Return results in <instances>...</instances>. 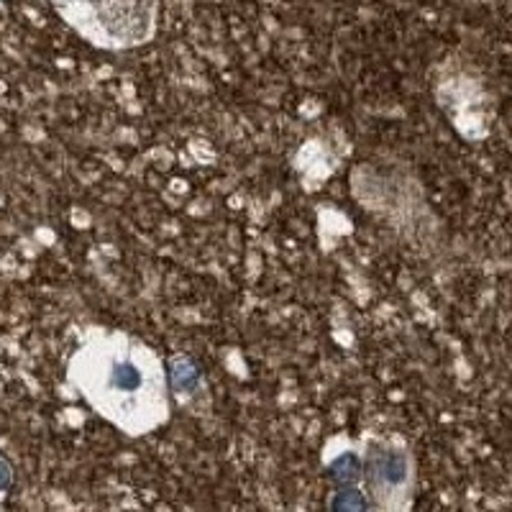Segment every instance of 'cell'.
I'll return each mask as SVG.
<instances>
[{
  "instance_id": "obj_1",
  "label": "cell",
  "mask_w": 512,
  "mask_h": 512,
  "mask_svg": "<svg viewBox=\"0 0 512 512\" xmlns=\"http://www.w3.org/2000/svg\"><path fill=\"white\" fill-rule=\"evenodd\" d=\"M70 379L90 408L131 438L159 431L172 415L169 369L126 331H98L77 349Z\"/></svg>"
},
{
  "instance_id": "obj_2",
  "label": "cell",
  "mask_w": 512,
  "mask_h": 512,
  "mask_svg": "<svg viewBox=\"0 0 512 512\" xmlns=\"http://www.w3.org/2000/svg\"><path fill=\"white\" fill-rule=\"evenodd\" d=\"M70 24L103 49L144 47L157 34V0H57Z\"/></svg>"
},
{
  "instance_id": "obj_3",
  "label": "cell",
  "mask_w": 512,
  "mask_h": 512,
  "mask_svg": "<svg viewBox=\"0 0 512 512\" xmlns=\"http://www.w3.org/2000/svg\"><path fill=\"white\" fill-rule=\"evenodd\" d=\"M364 479L372 489V507H395V495H408L413 456L392 443H372L364 454Z\"/></svg>"
},
{
  "instance_id": "obj_4",
  "label": "cell",
  "mask_w": 512,
  "mask_h": 512,
  "mask_svg": "<svg viewBox=\"0 0 512 512\" xmlns=\"http://www.w3.org/2000/svg\"><path fill=\"white\" fill-rule=\"evenodd\" d=\"M167 369L169 384H172V395H192V392H198V387L203 384L198 364L187 359V356H175V359L167 364Z\"/></svg>"
},
{
  "instance_id": "obj_5",
  "label": "cell",
  "mask_w": 512,
  "mask_h": 512,
  "mask_svg": "<svg viewBox=\"0 0 512 512\" xmlns=\"http://www.w3.org/2000/svg\"><path fill=\"white\" fill-rule=\"evenodd\" d=\"M328 469H331L333 484L351 487L364 477V459L354 451H341V454L333 456V461H328Z\"/></svg>"
},
{
  "instance_id": "obj_6",
  "label": "cell",
  "mask_w": 512,
  "mask_h": 512,
  "mask_svg": "<svg viewBox=\"0 0 512 512\" xmlns=\"http://www.w3.org/2000/svg\"><path fill=\"white\" fill-rule=\"evenodd\" d=\"M13 487V466L0 456V492H8Z\"/></svg>"
}]
</instances>
